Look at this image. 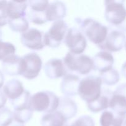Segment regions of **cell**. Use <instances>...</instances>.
I'll list each match as a JSON object with an SVG mask.
<instances>
[{
    "instance_id": "obj_1",
    "label": "cell",
    "mask_w": 126,
    "mask_h": 126,
    "mask_svg": "<svg viewBox=\"0 0 126 126\" xmlns=\"http://www.w3.org/2000/svg\"><path fill=\"white\" fill-rule=\"evenodd\" d=\"M80 30L86 39L97 46L102 44L107 36L109 27L92 18L79 20Z\"/></svg>"
},
{
    "instance_id": "obj_2",
    "label": "cell",
    "mask_w": 126,
    "mask_h": 126,
    "mask_svg": "<svg viewBox=\"0 0 126 126\" xmlns=\"http://www.w3.org/2000/svg\"><path fill=\"white\" fill-rule=\"evenodd\" d=\"M30 103L33 111L46 114L57 110L59 104V98L51 91H40L31 96Z\"/></svg>"
},
{
    "instance_id": "obj_3",
    "label": "cell",
    "mask_w": 126,
    "mask_h": 126,
    "mask_svg": "<svg viewBox=\"0 0 126 126\" xmlns=\"http://www.w3.org/2000/svg\"><path fill=\"white\" fill-rule=\"evenodd\" d=\"M102 81L99 76H88L80 80L78 95L86 103L97 100L102 94Z\"/></svg>"
},
{
    "instance_id": "obj_4",
    "label": "cell",
    "mask_w": 126,
    "mask_h": 126,
    "mask_svg": "<svg viewBox=\"0 0 126 126\" xmlns=\"http://www.w3.org/2000/svg\"><path fill=\"white\" fill-rule=\"evenodd\" d=\"M67 70L82 75H86L93 70L92 58L85 54H74L67 52L63 59Z\"/></svg>"
},
{
    "instance_id": "obj_5",
    "label": "cell",
    "mask_w": 126,
    "mask_h": 126,
    "mask_svg": "<svg viewBox=\"0 0 126 126\" xmlns=\"http://www.w3.org/2000/svg\"><path fill=\"white\" fill-rule=\"evenodd\" d=\"M105 17L111 25L117 27L126 18V8L124 1L106 0L105 1Z\"/></svg>"
},
{
    "instance_id": "obj_6",
    "label": "cell",
    "mask_w": 126,
    "mask_h": 126,
    "mask_svg": "<svg viewBox=\"0 0 126 126\" xmlns=\"http://www.w3.org/2000/svg\"><path fill=\"white\" fill-rule=\"evenodd\" d=\"M68 25L63 20L53 22L51 26L44 34L45 46L57 48L64 42V38L68 30Z\"/></svg>"
},
{
    "instance_id": "obj_7",
    "label": "cell",
    "mask_w": 126,
    "mask_h": 126,
    "mask_svg": "<svg viewBox=\"0 0 126 126\" xmlns=\"http://www.w3.org/2000/svg\"><path fill=\"white\" fill-rule=\"evenodd\" d=\"M64 43L69 49V52L74 54H82L86 49L87 41L80 30L75 27L68 29Z\"/></svg>"
},
{
    "instance_id": "obj_8",
    "label": "cell",
    "mask_w": 126,
    "mask_h": 126,
    "mask_svg": "<svg viewBox=\"0 0 126 126\" xmlns=\"http://www.w3.org/2000/svg\"><path fill=\"white\" fill-rule=\"evenodd\" d=\"M23 70L21 76L28 80L35 79L42 70V58L35 52H30L22 57Z\"/></svg>"
},
{
    "instance_id": "obj_9",
    "label": "cell",
    "mask_w": 126,
    "mask_h": 126,
    "mask_svg": "<svg viewBox=\"0 0 126 126\" xmlns=\"http://www.w3.org/2000/svg\"><path fill=\"white\" fill-rule=\"evenodd\" d=\"M126 41L124 33L117 29H109L106 39L98 47L103 51L116 52L122 49Z\"/></svg>"
},
{
    "instance_id": "obj_10",
    "label": "cell",
    "mask_w": 126,
    "mask_h": 126,
    "mask_svg": "<svg viewBox=\"0 0 126 126\" xmlns=\"http://www.w3.org/2000/svg\"><path fill=\"white\" fill-rule=\"evenodd\" d=\"M30 10L27 12V18L28 22L36 25H43L47 22L45 12L49 4V1L45 0L27 1Z\"/></svg>"
},
{
    "instance_id": "obj_11",
    "label": "cell",
    "mask_w": 126,
    "mask_h": 126,
    "mask_svg": "<svg viewBox=\"0 0 126 126\" xmlns=\"http://www.w3.org/2000/svg\"><path fill=\"white\" fill-rule=\"evenodd\" d=\"M44 34L37 28H31L21 34L22 45L32 50H41L45 47Z\"/></svg>"
},
{
    "instance_id": "obj_12",
    "label": "cell",
    "mask_w": 126,
    "mask_h": 126,
    "mask_svg": "<svg viewBox=\"0 0 126 126\" xmlns=\"http://www.w3.org/2000/svg\"><path fill=\"white\" fill-rule=\"evenodd\" d=\"M44 70L47 77L51 79L63 78L68 73L63 60L58 58L49 59L44 66Z\"/></svg>"
},
{
    "instance_id": "obj_13",
    "label": "cell",
    "mask_w": 126,
    "mask_h": 126,
    "mask_svg": "<svg viewBox=\"0 0 126 126\" xmlns=\"http://www.w3.org/2000/svg\"><path fill=\"white\" fill-rule=\"evenodd\" d=\"M93 70L100 74L106 72L113 68L114 59L112 54L106 51L96 53L92 59Z\"/></svg>"
},
{
    "instance_id": "obj_14",
    "label": "cell",
    "mask_w": 126,
    "mask_h": 126,
    "mask_svg": "<svg viewBox=\"0 0 126 126\" xmlns=\"http://www.w3.org/2000/svg\"><path fill=\"white\" fill-rule=\"evenodd\" d=\"M2 73L11 76H21L23 70V59L22 57L16 54L9 57L1 64Z\"/></svg>"
},
{
    "instance_id": "obj_15",
    "label": "cell",
    "mask_w": 126,
    "mask_h": 126,
    "mask_svg": "<svg viewBox=\"0 0 126 126\" xmlns=\"http://www.w3.org/2000/svg\"><path fill=\"white\" fill-rule=\"evenodd\" d=\"M80 80L79 76L72 73H67L63 78L60 89L64 97H71L78 95Z\"/></svg>"
},
{
    "instance_id": "obj_16",
    "label": "cell",
    "mask_w": 126,
    "mask_h": 126,
    "mask_svg": "<svg viewBox=\"0 0 126 126\" xmlns=\"http://www.w3.org/2000/svg\"><path fill=\"white\" fill-rule=\"evenodd\" d=\"M67 7L60 1L49 2L45 12L47 22H55L63 20L66 16Z\"/></svg>"
},
{
    "instance_id": "obj_17",
    "label": "cell",
    "mask_w": 126,
    "mask_h": 126,
    "mask_svg": "<svg viewBox=\"0 0 126 126\" xmlns=\"http://www.w3.org/2000/svg\"><path fill=\"white\" fill-rule=\"evenodd\" d=\"M111 111L117 116H126V95L114 91L109 103Z\"/></svg>"
},
{
    "instance_id": "obj_18",
    "label": "cell",
    "mask_w": 126,
    "mask_h": 126,
    "mask_svg": "<svg viewBox=\"0 0 126 126\" xmlns=\"http://www.w3.org/2000/svg\"><path fill=\"white\" fill-rule=\"evenodd\" d=\"M2 91L11 103L19 98L26 90L21 81L17 79H12L5 84Z\"/></svg>"
},
{
    "instance_id": "obj_19",
    "label": "cell",
    "mask_w": 126,
    "mask_h": 126,
    "mask_svg": "<svg viewBox=\"0 0 126 126\" xmlns=\"http://www.w3.org/2000/svg\"><path fill=\"white\" fill-rule=\"evenodd\" d=\"M28 7L27 1H7V14L9 20L17 19L25 17L27 9Z\"/></svg>"
},
{
    "instance_id": "obj_20",
    "label": "cell",
    "mask_w": 126,
    "mask_h": 126,
    "mask_svg": "<svg viewBox=\"0 0 126 126\" xmlns=\"http://www.w3.org/2000/svg\"><path fill=\"white\" fill-rule=\"evenodd\" d=\"M56 111L61 113L68 121L76 116L78 107L76 103L70 97H63L59 98V104Z\"/></svg>"
},
{
    "instance_id": "obj_21",
    "label": "cell",
    "mask_w": 126,
    "mask_h": 126,
    "mask_svg": "<svg viewBox=\"0 0 126 126\" xmlns=\"http://www.w3.org/2000/svg\"><path fill=\"white\" fill-rule=\"evenodd\" d=\"M112 93L108 90L103 91L102 94L97 100L91 103H86L88 110L93 113H97L106 110L109 108V103Z\"/></svg>"
},
{
    "instance_id": "obj_22",
    "label": "cell",
    "mask_w": 126,
    "mask_h": 126,
    "mask_svg": "<svg viewBox=\"0 0 126 126\" xmlns=\"http://www.w3.org/2000/svg\"><path fill=\"white\" fill-rule=\"evenodd\" d=\"M42 126H69L67 120L58 111L44 114L41 119Z\"/></svg>"
},
{
    "instance_id": "obj_23",
    "label": "cell",
    "mask_w": 126,
    "mask_h": 126,
    "mask_svg": "<svg viewBox=\"0 0 126 126\" xmlns=\"http://www.w3.org/2000/svg\"><path fill=\"white\" fill-rule=\"evenodd\" d=\"M125 118L116 116L111 111L105 110L100 116V126H122Z\"/></svg>"
},
{
    "instance_id": "obj_24",
    "label": "cell",
    "mask_w": 126,
    "mask_h": 126,
    "mask_svg": "<svg viewBox=\"0 0 126 126\" xmlns=\"http://www.w3.org/2000/svg\"><path fill=\"white\" fill-rule=\"evenodd\" d=\"M7 24L10 29L16 33H23L29 29V22L26 17L17 19L9 20Z\"/></svg>"
},
{
    "instance_id": "obj_25",
    "label": "cell",
    "mask_w": 126,
    "mask_h": 126,
    "mask_svg": "<svg viewBox=\"0 0 126 126\" xmlns=\"http://www.w3.org/2000/svg\"><path fill=\"white\" fill-rule=\"evenodd\" d=\"M99 77L101 78L102 83L107 86H114L120 79V75L118 71L113 68L106 72L100 74Z\"/></svg>"
},
{
    "instance_id": "obj_26",
    "label": "cell",
    "mask_w": 126,
    "mask_h": 126,
    "mask_svg": "<svg viewBox=\"0 0 126 126\" xmlns=\"http://www.w3.org/2000/svg\"><path fill=\"white\" fill-rule=\"evenodd\" d=\"M12 113L14 120L16 123L24 124L32 119L33 111L31 108H27L14 110Z\"/></svg>"
},
{
    "instance_id": "obj_27",
    "label": "cell",
    "mask_w": 126,
    "mask_h": 126,
    "mask_svg": "<svg viewBox=\"0 0 126 126\" xmlns=\"http://www.w3.org/2000/svg\"><path fill=\"white\" fill-rule=\"evenodd\" d=\"M16 48L13 44L0 40V61L2 62L9 57L16 54Z\"/></svg>"
},
{
    "instance_id": "obj_28",
    "label": "cell",
    "mask_w": 126,
    "mask_h": 126,
    "mask_svg": "<svg viewBox=\"0 0 126 126\" xmlns=\"http://www.w3.org/2000/svg\"><path fill=\"white\" fill-rule=\"evenodd\" d=\"M14 121L13 113L6 107L0 108V126H9Z\"/></svg>"
},
{
    "instance_id": "obj_29",
    "label": "cell",
    "mask_w": 126,
    "mask_h": 126,
    "mask_svg": "<svg viewBox=\"0 0 126 126\" xmlns=\"http://www.w3.org/2000/svg\"><path fill=\"white\" fill-rule=\"evenodd\" d=\"M69 126H95L94 119L88 115H83L74 121Z\"/></svg>"
},
{
    "instance_id": "obj_30",
    "label": "cell",
    "mask_w": 126,
    "mask_h": 126,
    "mask_svg": "<svg viewBox=\"0 0 126 126\" xmlns=\"http://www.w3.org/2000/svg\"><path fill=\"white\" fill-rule=\"evenodd\" d=\"M7 1H0V27L5 26L8 23L7 14Z\"/></svg>"
},
{
    "instance_id": "obj_31",
    "label": "cell",
    "mask_w": 126,
    "mask_h": 126,
    "mask_svg": "<svg viewBox=\"0 0 126 126\" xmlns=\"http://www.w3.org/2000/svg\"><path fill=\"white\" fill-rule=\"evenodd\" d=\"M7 97L5 95L2 89H0V108L4 107L7 102Z\"/></svg>"
},
{
    "instance_id": "obj_32",
    "label": "cell",
    "mask_w": 126,
    "mask_h": 126,
    "mask_svg": "<svg viewBox=\"0 0 126 126\" xmlns=\"http://www.w3.org/2000/svg\"><path fill=\"white\" fill-rule=\"evenodd\" d=\"M116 28H117V30L121 31V32H122L123 33H126V19L123 21V22H122L121 25L117 26Z\"/></svg>"
},
{
    "instance_id": "obj_33",
    "label": "cell",
    "mask_w": 126,
    "mask_h": 126,
    "mask_svg": "<svg viewBox=\"0 0 126 126\" xmlns=\"http://www.w3.org/2000/svg\"><path fill=\"white\" fill-rule=\"evenodd\" d=\"M4 82V76L2 71L0 70V89L3 86Z\"/></svg>"
},
{
    "instance_id": "obj_34",
    "label": "cell",
    "mask_w": 126,
    "mask_h": 126,
    "mask_svg": "<svg viewBox=\"0 0 126 126\" xmlns=\"http://www.w3.org/2000/svg\"><path fill=\"white\" fill-rule=\"evenodd\" d=\"M121 73L123 75L124 77L126 78V62L124 63L121 68Z\"/></svg>"
},
{
    "instance_id": "obj_35",
    "label": "cell",
    "mask_w": 126,
    "mask_h": 126,
    "mask_svg": "<svg viewBox=\"0 0 126 126\" xmlns=\"http://www.w3.org/2000/svg\"><path fill=\"white\" fill-rule=\"evenodd\" d=\"M9 126H24L23 124H19V123H12L11 125H9Z\"/></svg>"
},
{
    "instance_id": "obj_36",
    "label": "cell",
    "mask_w": 126,
    "mask_h": 126,
    "mask_svg": "<svg viewBox=\"0 0 126 126\" xmlns=\"http://www.w3.org/2000/svg\"><path fill=\"white\" fill-rule=\"evenodd\" d=\"M122 126H126V118H124V121H123V123H122Z\"/></svg>"
},
{
    "instance_id": "obj_37",
    "label": "cell",
    "mask_w": 126,
    "mask_h": 126,
    "mask_svg": "<svg viewBox=\"0 0 126 126\" xmlns=\"http://www.w3.org/2000/svg\"><path fill=\"white\" fill-rule=\"evenodd\" d=\"M2 31L0 30V40H2Z\"/></svg>"
},
{
    "instance_id": "obj_38",
    "label": "cell",
    "mask_w": 126,
    "mask_h": 126,
    "mask_svg": "<svg viewBox=\"0 0 126 126\" xmlns=\"http://www.w3.org/2000/svg\"><path fill=\"white\" fill-rule=\"evenodd\" d=\"M125 48H126V43H125V45H124Z\"/></svg>"
}]
</instances>
